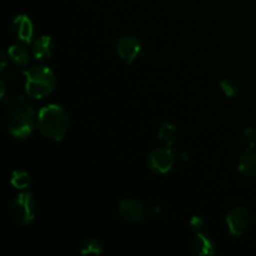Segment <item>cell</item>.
<instances>
[{
  "instance_id": "cell-19",
  "label": "cell",
  "mask_w": 256,
  "mask_h": 256,
  "mask_svg": "<svg viewBox=\"0 0 256 256\" xmlns=\"http://www.w3.org/2000/svg\"><path fill=\"white\" fill-rule=\"evenodd\" d=\"M190 229L192 230V232H202V229H204V219H202V216H192V219H190Z\"/></svg>"
},
{
  "instance_id": "cell-10",
  "label": "cell",
  "mask_w": 256,
  "mask_h": 256,
  "mask_svg": "<svg viewBox=\"0 0 256 256\" xmlns=\"http://www.w3.org/2000/svg\"><path fill=\"white\" fill-rule=\"evenodd\" d=\"M55 52V42L49 35H42L32 42V55L39 62H46L52 59Z\"/></svg>"
},
{
  "instance_id": "cell-4",
  "label": "cell",
  "mask_w": 256,
  "mask_h": 256,
  "mask_svg": "<svg viewBox=\"0 0 256 256\" xmlns=\"http://www.w3.org/2000/svg\"><path fill=\"white\" fill-rule=\"evenodd\" d=\"M10 212L12 219L20 226L32 224L36 216V202L32 192H19L10 202Z\"/></svg>"
},
{
  "instance_id": "cell-6",
  "label": "cell",
  "mask_w": 256,
  "mask_h": 256,
  "mask_svg": "<svg viewBox=\"0 0 256 256\" xmlns=\"http://www.w3.org/2000/svg\"><path fill=\"white\" fill-rule=\"evenodd\" d=\"M228 232L232 236H242L252 225V214L244 206H239L228 212L225 218Z\"/></svg>"
},
{
  "instance_id": "cell-7",
  "label": "cell",
  "mask_w": 256,
  "mask_h": 256,
  "mask_svg": "<svg viewBox=\"0 0 256 256\" xmlns=\"http://www.w3.org/2000/svg\"><path fill=\"white\" fill-rule=\"evenodd\" d=\"M115 49H116L120 59L124 60L126 64L130 65L138 59L139 54L142 52V42L135 36L124 35L120 39H118Z\"/></svg>"
},
{
  "instance_id": "cell-17",
  "label": "cell",
  "mask_w": 256,
  "mask_h": 256,
  "mask_svg": "<svg viewBox=\"0 0 256 256\" xmlns=\"http://www.w3.org/2000/svg\"><path fill=\"white\" fill-rule=\"evenodd\" d=\"M220 89L222 90L225 96L234 98L240 92V84L235 79L228 78V79H224L220 82Z\"/></svg>"
},
{
  "instance_id": "cell-11",
  "label": "cell",
  "mask_w": 256,
  "mask_h": 256,
  "mask_svg": "<svg viewBox=\"0 0 256 256\" xmlns=\"http://www.w3.org/2000/svg\"><path fill=\"white\" fill-rule=\"evenodd\" d=\"M238 172L248 178L256 179V152L254 149H246L238 162Z\"/></svg>"
},
{
  "instance_id": "cell-9",
  "label": "cell",
  "mask_w": 256,
  "mask_h": 256,
  "mask_svg": "<svg viewBox=\"0 0 256 256\" xmlns=\"http://www.w3.org/2000/svg\"><path fill=\"white\" fill-rule=\"evenodd\" d=\"M118 215L125 222H140L146 218V209L138 200L125 199L118 204Z\"/></svg>"
},
{
  "instance_id": "cell-3",
  "label": "cell",
  "mask_w": 256,
  "mask_h": 256,
  "mask_svg": "<svg viewBox=\"0 0 256 256\" xmlns=\"http://www.w3.org/2000/svg\"><path fill=\"white\" fill-rule=\"evenodd\" d=\"M25 92L30 99L39 100L52 94L56 88V76L50 68L36 65L22 72Z\"/></svg>"
},
{
  "instance_id": "cell-16",
  "label": "cell",
  "mask_w": 256,
  "mask_h": 256,
  "mask_svg": "<svg viewBox=\"0 0 256 256\" xmlns=\"http://www.w3.org/2000/svg\"><path fill=\"white\" fill-rule=\"evenodd\" d=\"M10 182L16 189H26V188H29L32 185V178L24 170H16V172H14L12 174Z\"/></svg>"
},
{
  "instance_id": "cell-14",
  "label": "cell",
  "mask_w": 256,
  "mask_h": 256,
  "mask_svg": "<svg viewBox=\"0 0 256 256\" xmlns=\"http://www.w3.org/2000/svg\"><path fill=\"white\" fill-rule=\"evenodd\" d=\"M178 136H179V130H178L176 125L170 122H162L158 130V138L166 146H172L178 142Z\"/></svg>"
},
{
  "instance_id": "cell-12",
  "label": "cell",
  "mask_w": 256,
  "mask_h": 256,
  "mask_svg": "<svg viewBox=\"0 0 256 256\" xmlns=\"http://www.w3.org/2000/svg\"><path fill=\"white\" fill-rule=\"evenodd\" d=\"M194 250L198 255H214L216 252V246L215 242H212V238L208 236L202 232H195L194 240H192Z\"/></svg>"
},
{
  "instance_id": "cell-18",
  "label": "cell",
  "mask_w": 256,
  "mask_h": 256,
  "mask_svg": "<svg viewBox=\"0 0 256 256\" xmlns=\"http://www.w3.org/2000/svg\"><path fill=\"white\" fill-rule=\"evenodd\" d=\"M242 140L248 149H254L256 146V129L255 128H246L242 132Z\"/></svg>"
},
{
  "instance_id": "cell-20",
  "label": "cell",
  "mask_w": 256,
  "mask_h": 256,
  "mask_svg": "<svg viewBox=\"0 0 256 256\" xmlns=\"http://www.w3.org/2000/svg\"><path fill=\"white\" fill-rule=\"evenodd\" d=\"M152 212L154 215H159L162 212V205H155V206H152Z\"/></svg>"
},
{
  "instance_id": "cell-8",
  "label": "cell",
  "mask_w": 256,
  "mask_h": 256,
  "mask_svg": "<svg viewBox=\"0 0 256 256\" xmlns=\"http://www.w3.org/2000/svg\"><path fill=\"white\" fill-rule=\"evenodd\" d=\"M12 34L14 39L20 44H30L34 38V22L30 19L28 15L20 14L12 20Z\"/></svg>"
},
{
  "instance_id": "cell-1",
  "label": "cell",
  "mask_w": 256,
  "mask_h": 256,
  "mask_svg": "<svg viewBox=\"0 0 256 256\" xmlns=\"http://www.w3.org/2000/svg\"><path fill=\"white\" fill-rule=\"evenodd\" d=\"M5 125L14 139L25 140L38 129V114L29 96L12 95L4 100Z\"/></svg>"
},
{
  "instance_id": "cell-15",
  "label": "cell",
  "mask_w": 256,
  "mask_h": 256,
  "mask_svg": "<svg viewBox=\"0 0 256 256\" xmlns=\"http://www.w3.org/2000/svg\"><path fill=\"white\" fill-rule=\"evenodd\" d=\"M102 252V244L100 240L90 238L82 242L80 246V254L82 255H100Z\"/></svg>"
},
{
  "instance_id": "cell-2",
  "label": "cell",
  "mask_w": 256,
  "mask_h": 256,
  "mask_svg": "<svg viewBox=\"0 0 256 256\" xmlns=\"http://www.w3.org/2000/svg\"><path fill=\"white\" fill-rule=\"evenodd\" d=\"M70 122L69 112L62 105H45L38 112V130L52 142H62L66 136Z\"/></svg>"
},
{
  "instance_id": "cell-13",
  "label": "cell",
  "mask_w": 256,
  "mask_h": 256,
  "mask_svg": "<svg viewBox=\"0 0 256 256\" xmlns=\"http://www.w3.org/2000/svg\"><path fill=\"white\" fill-rule=\"evenodd\" d=\"M6 56L14 65L20 68L28 66L30 62V54L22 44H14L8 49Z\"/></svg>"
},
{
  "instance_id": "cell-5",
  "label": "cell",
  "mask_w": 256,
  "mask_h": 256,
  "mask_svg": "<svg viewBox=\"0 0 256 256\" xmlns=\"http://www.w3.org/2000/svg\"><path fill=\"white\" fill-rule=\"evenodd\" d=\"M176 156L169 146L152 149L148 155V166L155 174H166L172 169Z\"/></svg>"
}]
</instances>
